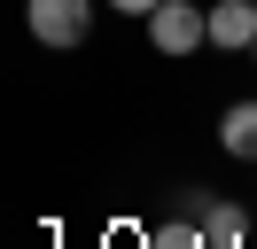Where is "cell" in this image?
<instances>
[{
	"label": "cell",
	"mask_w": 257,
	"mask_h": 249,
	"mask_svg": "<svg viewBox=\"0 0 257 249\" xmlns=\"http://www.w3.org/2000/svg\"><path fill=\"white\" fill-rule=\"evenodd\" d=\"M148 47L156 55H195V47H210V8H195V0H156V16H148Z\"/></svg>",
	"instance_id": "cell-1"
},
{
	"label": "cell",
	"mask_w": 257,
	"mask_h": 249,
	"mask_svg": "<svg viewBox=\"0 0 257 249\" xmlns=\"http://www.w3.org/2000/svg\"><path fill=\"white\" fill-rule=\"evenodd\" d=\"M24 24L39 47H86L94 31V0H24Z\"/></svg>",
	"instance_id": "cell-2"
},
{
	"label": "cell",
	"mask_w": 257,
	"mask_h": 249,
	"mask_svg": "<svg viewBox=\"0 0 257 249\" xmlns=\"http://www.w3.org/2000/svg\"><path fill=\"white\" fill-rule=\"evenodd\" d=\"M179 210H195V218H203V241H210V249H249V218H241L226 195L187 187V195H179Z\"/></svg>",
	"instance_id": "cell-3"
},
{
	"label": "cell",
	"mask_w": 257,
	"mask_h": 249,
	"mask_svg": "<svg viewBox=\"0 0 257 249\" xmlns=\"http://www.w3.org/2000/svg\"><path fill=\"white\" fill-rule=\"evenodd\" d=\"M210 47L249 55L257 47V0H218V8H210Z\"/></svg>",
	"instance_id": "cell-4"
},
{
	"label": "cell",
	"mask_w": 257,
	"mask_h": 249,
	"mask_svg": "<svg viewBox=\"0 0 257 249\" xmlns=\"http://www.w3.org/2000/svg\"><path fill=\"white\" fill-rule=\"evenodd\" d=\"M218 148L234 156V164H257V101H234L218 117Z\"/></svg>",
	"instance_id": "cell-5"
},
{
	"label": "cell",
	"mask_w": 257,
	"mask_h": 249,
	"mask_svg": "<svg viewBox=\"0 0 257 249\" xmlns=\"http://www.w3.org/2000/svg\"><path fill=\"white\" fill-rule=\"evenodd\" d=\"M148 249H210V241H203V218H195V210L156 218V226H148Z\"/></svg>",
	"instance_id": "cell-6"
},
{
	"label": "cell",
	"mask_w": 257,
	"mask_h": 249,
	"mask_svg": "<svg viewBox=\"0 0 257 249\" xmlns=\"http://www.w3.org/2000/svg\"><path fill=\"white\" fill-rule=\"evenodd\" d=\"M109 16H141V24H148V16H156V0H109Z\"/></svg>",
	"instance_id": "cell-7"
},
{
	"label": "cell",
	"mask_w": 257,
	"mask_h": 249,
	"mask_svg": "<svg viewBox=\"0 0 257 249\" xmlns=\"http://www.w3.org/2000/svg\"><path fill=\"white\" fill-rule=\"evenodd\" d=\"M249 62H257V47H249Z\"/></svg>",
	"instance_id": "cell-8"
}]
</instances>
